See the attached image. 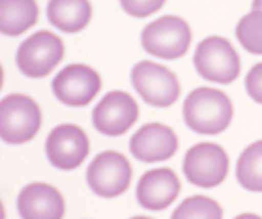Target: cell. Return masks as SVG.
<instances>
[{"mask_svg": "<svg viewBox=\"0 0 262 219\" xmlns=\"http://www.w3.org/2000/svg\"><path fill=\"white\" fill-rule=\"evenodd\" d=\"M232 103L229 96L217 88H195L184 101V118L195 133L217 135L232 122Z\"/></svg>", "mask_w": 262, "mask_h": 219, "instance_id": "cell-1", "label": "cell"}, {"mask_svg": "<svg viewBox=\"0 0 262 219\" xmlns=\"http://www.w3.org/2000/svg\"><path fill=\"white\" fill-rule=\"evenodd\" d=\"M41 109L30 96L10 94L0 101V137L8 144H25L41 129Z\"/></svg>", "mask_w": 262, "mask_h": 219, "instance_id": "cell-2", "label": "cell"}, {"mask_svg": "<svg viewBox=\"0 0 262 219\" xmlns=\"http://www.w3.org/2000/svg\"><path fill=\"white\" fill-rule=\"evenodd\" d=\"M191 39V27L182 17L165 15L146 25L142 30L141 43L148 55L165 60H176L187 55Z\"/></svg>", "mask_w": 262, "mask_h": 219, "instance_id": "cell-3", "label": "cell"}, {"mask_svg": "<svg viewBox=\"0 0 262 219\" xmlns=\"http://www.w3.org/2000/svg\"><path fill=\"white\" fill-rule=\"evenodd\" d=\"M199 75L210 82L230 84L240 75V56L229 39L210 36L202 39L193 56Z\"/></svg>", "mask_w": 262, "mask_h": 219, "instance_id": "cell-4", "label": "cell"}, {"mask_svg": "<svg viewBox=\"0 0 262 219\" xmlns=\"http://www.w3.org/2000/svg\"><path fill=\"white\" fill-rule=\"evenodd\" d=\"M131 178H133V169L129 159L115 150L98 154L86 170L88 187L96 195L105 199H113L126 193L131 186Z\"/></svg>", "mask_w": 262, "mask_h": 219, "instance_id": "cell-5", "label": "cell"}, {"mask_svg": "<svg viewBox=\"0 0 262 219\" xmlns=\"http://www.w3.org/2000/svg\"><path fill=\"white\" fill-rule=\"evenodd\" d=\"M64 58V43L56 34L39 30L25 39L17 49V68L27 77L39 79L49 75Z\"/></svg>", "mask_w": 262, "mask_h": 219, "instance_id": "cell-6", "label": "cell"}, {"mask_svg": "<svg viewBox=\"0 0 262 219\" xmlns=\"http://www.w3.org/2000/svg\"><path fill=\"white\" fill-rule=\"evenodd\" d=\"M131 82L139 96L154 107H170L180 98L178 77L156 62H139L131 70Z\"/></svg>", "mask_w": 262, "mask_h": 219, "instance_id": "cell-7", "label": "cell"}, {"mask_svg": "<svg viewBox=\"0 0 262 219\" xmlns=\"http://www.w3.org/2000/svg\"><path fill=\"white\" fill-rule=\"evenodd\" d=\"M229 156L215 143H199L187 150L184 174L193 186L212 189L227 178Z\"/></svg>", "mask_w": 262, "mask_h": 219, "instance_id": "cell-8", "label": "cell"}, {"mask_svg": "<svg viewBox=\"0 0 262 219\" xmlns=\"http://www.w3.org/2000/svg\"><path fill=\"white\" fill-rule=\"evenodd\" d=\"M45 154L53 167L73 170L84 163L90 154V143L84 129L75 124H62L49 133L45 141Z\"/></svg>", "mask_w": 262, "mask_h": 219, "instance_id": "cell-9", "label": "cell"}, {"mask_svg": "<svg viewBox=\"0 0 262 219\" xmlns=\"http://www.w3.org/2000/svg\"><path fill=\"white\" fill-rule=\"evenodd\" d=\"M101 90V75L84 64H70L53 79V94L70 107H84Z\"/></svg>", "mask_w": 262, "mask_h": 219, "instance_id": "cell-10", "label": "cell"}, {"mask_svg": "<svg viewBox=\"0 0 262 219\" xmlns=\"http://www.w3.org/2000/svg\"><path fill=\"white\" fill-rule=\"evenodd\" d=\"M139 118V105L127 92L113 90L105 96L92 113L96 129L103 135H124Z\"/></svg>", "mask_w": 262, "mask_h": 219, "instance_id": "cell-11", "label": "cell"}, {"mask_svg": "<svg viewBox=\"0 0 262 219\" xmlns=\"http://www.w3.org/2000/svg\"><path fill=\"white\" fill-rule=\"evenodd\" d=\"M129 150L133 158L144 163L167 161L178 152V137L169 126L152 122L144 124L131 137Z\"/></svg>", "mask_w": 262, "mask_h": 219, "instance_id": "cell-12", "label": "cell"}, {"mask_svg": "<svg viewBox=\"0 0 262 219\" xmlns=\"http://www.w3.org/2000/svg\"><path fill=\"white\" fill-rule=\"evenodd\" d=\"M17 210L23 219H62L66 203L56 187L34 182L21 189L17 197Z\"/></svg>", "mask_w": 262, "mask_h": 219, "instance_id": "cell-13", "label": "cell"}, {"mask_svg": "<svg viewBox=\"0 0 262 219\" xmlns=\"http://www.w3.org/2000/svg\"><path fill=\"white\" fill-rule=\"evenodd\" d=\"M180 180L172 169H152L139 180L137 201L146 210H165L180 195Z\"/></svg>", "mask_w": 262, "mask_h": 219, "instance_id": "cell-14", "label": "cell"}, {"mask_svg": "<svg viewBox=\"0 0 262 219\" xmlns=\"http://www.w3.org/2000/svg\"><path fill=\"white\" fill-rule=\"evenodd\" d=\"M47 17L53 27L62 32L75 34L86 28L92 19V6L88 0H49Z\"/></svg>", "mask_w": 262, "mask_h": 219, "instance_id": "cell-15", "label": "cell"}, {"mask_svg": "<svg viewBox=\"0 0 262 219\" xmlns=\"http://www.w3.org/2000/svg\"><path fill=\"white\" fill-rule=\"evenodd\" d=\"M39 8L36 0H0V32L17 38L38 23Z\"/></svg>", "mask_w": 262, "mask_h": 219, "instance_id": "cell-16", "label": "cell"}, {"mask_svg": "<svg viewBox=\"0 0 262 219\" xmlns=\"http://www.w3.org/2000/svg\"><path fill=\"white\" fill-rule=\"evenodd\" d=\"M236 178L247 191L262 193V141L253 143L242 152L236 165Z\"/></svg>", "mask_w": 262, "mask_h": 219, "instance_id": "cell-17", "label": "cell"}, {"mask_svg": "<svg viewBox=\"0 0 262 219\" xmlns=\"http://www.w3.org/2000/svg\"><path fill=\"white\" fill-rule=\"evenodd\" d=\"M170 219H223V208L213 199L193 195L174 210Z\"/></svg>", "mask_w": 262, "mask_h": 219, "instance_id": "cell-18", "label": "cell"}, {"mask_svg": "<svg viewBox=\"0 0 262 219\" xmlns=\"http://www.w3.org/2000/svg\"><path fill=\"white\" fill-rule=\"evenodd\" d=\"M236 38L251 55H262V10L249 11L236 27Z\"/></svg>", "mask_w": 262, "mask_h": 219, "instance_id": "cell-19", "label": "cell"}, {"mask_svg": "<svg viewBox=\"0 0 262 219\" xmlns=\"http://www.w3.org/2000/svg\"><path fill=\"white\" fill-rule=\"evenodd\" d=\"M122 8L126 13L133 17H148L161 10L165 0H120Z\"/></svg>", "mask_w": 262, "mask_h": 219, "instance_id": "cell-20", "label": "cell"}, {"mask_svg": "<svg viewBox=\"0 0 262 219\" xmlns=\"http://www.w3.org/2000/svg\"><path fill=\"white\" fill-rule=\"evenodd\" d=\"M246 88L253 101L262 105V62L249 70L246 77Z\"/></svg>", "mask_w": 262, "mask_h": 219, "instance_id": "cell-21", "label": "cell"}, {"mask_svg": "<svg viewBox=\"0 0 262 219\" xmlns=\"http://www.w3.org/2000/svg\"><path fill=\"white\" fill-rule=\"evenodd\" d=\"M234 219H262L260 215H257V214H240L238 217H234Z\"/></svg>", "mask_w": 262, "mask_h": 219, "instance_id": "cell-22", "label": "cell"}, {"mask_svg": "<svg viewBox=\"0 0 262 219\" xmlns=\"http://www.w3.org/2000/svg\"><path fill=\"white\" fill-rule=\"evenodd\" d=\"M253 10H262V0H253Z\"/></svg>", "mask_w": 262, "mask_h": 219, "instance_id": "cell-23", "label": "cell"}, {"mask_svg": "<svg viewBox=\"0 0 262 219\" xmlns=\"http://www.w3.org/2000/svg\"><path fill=\"white\" fill-rule=\"evenodd\" d=\"M131 219H152V217H146V215H137V217H131Z\"/></svg>", "mask_w": 262, "mask_h": 219, "instance_id": "cell-24", "label": "cell"}]
</instances>
